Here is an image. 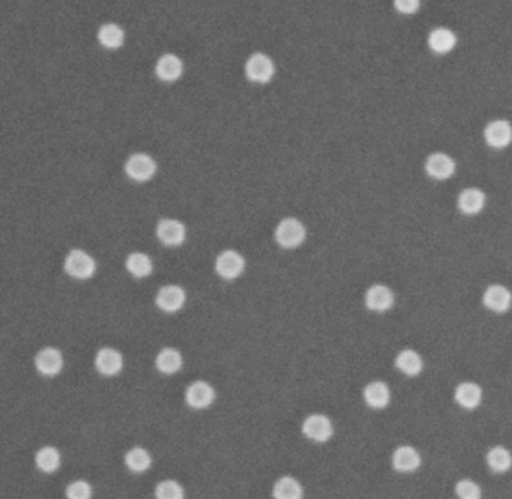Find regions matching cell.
Wrapping results in <instances>:
<instances>
[{
  "mask_svg": "<svg viewBox=\"0 0 512 499\" xmlns=\"http://www.w3.org/2000/svg\"><path fill=\"white\" fill-rule=\"evenodd\" d=\"M393 465L400 472H411L419 468L420 456L414 447L403 445L395 450L393 456Z\"/></svg>",
  "mask_w": 512,
  "mask_h": 499,
  "instance_id": "16",
  "label": "cell"
},
{
  "mask_svg": "<svg viewBox=\"0 0 512 499\" xmlns=\"http://www.w3.org/2000/svg\"><path fill=\"white\" fill-rule=\"evenodd\" d=\"M156 368L164 375H175L182 367V355L173 347H164L156 355Z\"/></svg>",
  "mask_w": 512,
  "mask_h": 499,
  "instance_id": "21",
  "label": "cell"
},
{
  "mask_svg": "<svg viewBox=\"0 0 512 499\" xmlns=\"http://www.w3.org/2000/svg\"><path fill=\"white\" fill-rule=\"evenodd\" d=\"M485 205V194L476 188H467L458 197V208L461 212L467 215L478 214L483 211Z\"/></svg>",
  "mask_w": 512,
  "mask_h": 499,
  "instance_id": "18",
  "label": "cell"
},
{
  "mask_svg": "<svg viewBox=\"0 0 512 499\" xmlns=\"http://www.w3.org/2000/svg\"><path fill=\"white\" fill-rule=\"evenodd\" d=\"M367 307L374 312H386L394 304V294L386 286H371L365 295Z\"/></svg>",
  "mask_w": 512,
  "mask_h": 499,
  "instance_id": "14",
  "label": "cell"
},
{
  "mask_svg": "<svg viewBox=\"0 0 512 499\" xmlns=\"http://www.w3.org/2000/svg\"><path fill=\"white\" fill-rule=\"evenodd\" d=\"M36 468L44 474H53L60 466V453L54 447H43L35 456Z\"/></svg>",
  "mask_w": 512,
  "mask_h": 499,
  "instance_id": "24",
  "label": "cell"
},
{
  "mask_svg": "<svg viewBox=\"0 0 512 499\" xmlns=\"http://www.w3.org/2000/svg\"><path fill=\"white\" fill-rule=\"evenodd\" d=\"M512 301V295L504 286L493 284L490 286L485 294H484V304L490 308V310L502 313L506 312Z\"/></svg>",
  "mask_w": 512,
  "mask_h": 499,
  "instance_id": "15",
  "label": "cell"
},
{
  "mask_svg": "<svg viewBox=\"0 0 512 499\" xmlns=\"http://www.w3.org/2000/svg\"><path fill=\"white\" fill-rule=\"evenodd\" d=\"M397 11L401 14H414L419 9L420 0H394Z\"/></svg>",
  "mask_w": 512,
  "mask_h": 499,
  "instance_id": "33",
  "label": "cell"
},
{
  "mask_svg": "<svg viewBox=\"0 0 512 499\" xmlns=\"http://www.w3.org/2000/svg\"><path fill=\"white\" fill-rule=\"evenodd\" d=\"M66 499H90L92 498V486L85 480H75L66 487Z\"/></svg>",
  "mask_w": 512,
  "mask_h": 499,
  "instance_id": "31",
  "label": "cell"
},
{
  "mask_svg": "<svg viewBox=\"0 0 512 499\" xmlns=\"http://www.w3.org/2000/svg\"><path fill=\"white\" fill-rule=\"evenodd\" d=\"M217 274L224 280H235L245 269V259L235 249H224L219 253L215 262Z\"/></svg>",
  "mask_w": 512,
  "mask_h": 499,
  "instance_id": "4",
  "label": "cell"
},
{
  "mask_svg": "<svg viewBox=\"0 0 512 499\" xmlns=\"http://www.w3.org/2000/svg\"><path fill=\"white\" fill-rule=\"evenodd\" d=\"M455 492L460 499H481V496H483L481 487L471 480L458 482L455 487Z\"/></svg>",
  "mask_w": 512,
  "mask_h": 499,
  "instance_id": "32",
  "label": "cell"
},
{
  "mask_svg": "<svg viewBox=\"0 0 512 499\" xmlns=\"http://www.w3.org/2000/svg\"><path fill=\"white\" fill-rule=\"evenodd\" d=\"M483 398V391L474 382H463L457 386L455 390V400L466 409H474L481 403Z\"/></svg>",
  "mask_w": 512,
  "mask_h": 499,
  "instance_id": "23",
  "label": "cell"
},
{
  "mask_svg": "<svg viewBox=\"0 0 512 499\" xmlns=\"http://www.w3.org/2000/svg\"><path fill=\"white\" fill-rule=\"evenodd\" d=\"M96 370L104 376H116L124 367L122 354L113 347L99 349L95 356Z\"/></svg>",
  "mask_w": 512,
  "mask_h": 499,
  "instance_id": "11",
  "label": "cell"
},
{
  "mask_svg": "<svg viewBox=\"0 0 512 499\" xmlns=\"http://www.w3.org/2000/svg\"><path fill=\"white\" fill-rule=\"evenodd\" d=\"M35 366L44 376H56L64 368V356L56 347H44L36 354Z\"/></svg>",
  "mask_w": 512,
  "mask_h": 499,
  "instance_id": "9",
  "label": "cell"
},
{
  "mask_svg": "<svg viewBox=\"0 0 512 499\" xmlns=\"http://www.w3.org/2000/svg\"><path fill=\"white\" fill-rule=\"evenodd\" d=\"M186 301V294L180 286L168 284L164 286L156 294V305L166 313H176L184 307Z\"/></svg>",
  "mask_w": 512,
  "mask_h": 499,
  "instance_id": "7",
  "label": "cell"
},
{
  "mask_svg": "<svg viewBox=\"0 0 512 499\" xmlns=\"http://www.w3.org/2000/svg\"><path fill=\"white\" fill-rule=\"evenodd\" d=\"M126 269L128 273L136 278H145L150 275L154 269V263L150 261V257L145 253H133L129 254L126 259Z\"/></svg>",
  "mask_w": 512,
  "mask_h": 499,
  "instance_id": "26",
  "label": "cell"
},
{
  "mask_svg": "<svg viewBox=\"0 0 512 499\" xmlns=\"http://www.w3.org/2000/svg\"><path fill=\"white\" fill-rule=\"evenodd\" d=\"M124 31L115 23L104 24L98 32V39L105 48H119L124 44Z\"/></svg>",
  "mask_w": 512,
  "mask_h": 499,
  "instance_id": "28",
  "label": "cell"
},
{
  "mask_svg": "<svg viewBox=\"0 0 512 499\" xmlns=\"http://www.w3.org/2000/svg\"><path fill=\"white\" fill-rule=\"evenodd\" d=\"M304 435L314 442H326L334 433L332 423L322 414H313L305 418L302 424Z\"/></svg>",
  "mask_w": 512,
  "mask_h": 499,
  "instance_id": "6",
  "label": "cell"
},
{
  "mask_svg": "<svg viewBox=\"0 0 512 499\" xmlns=\"http://www.w3.org/2000/svg\"><path fill=\"white\" fill-rule=\"evenodd\" d=\"M156 499H184L185 491L176 480H163L155 487Z\"/></svg>",
  "mask_w": 512,
  "mask_h": 499,
  "instance_id": "30",
  "label": "cell"
},
{
  "mask_svg": "<svg viewBox=\"0 0 512 499\" xmlns=\"http://www.w3.org/2000/svg\"><path fill=\"white\" fill-rule=\"evenodd\" d=\"M185 400L193 409L209 407L215 400V391L212 385L205 381H196L188 386L185 393Z\"/></svg>",
  "mask_w": 512,
  "mask_h": 499,
  "instance_id": "10",
  "label": "cell"
},
{
  "mask_svg": "<svg viewBox=\"0 0 512 499\" xmlns=\"http://www.w3.org/2000/svg\"><path fill=\"white\" fill-rule=\"evenodd\" d=\"M156 236L167 247H177L185 241L186 229L177 219L166 218L156 226Z\"/></svg>",
  "mask_w": 512,
  "mask_h": 499,
  "instance_id": "8",
  "label": "cell"
},
{
  "mask_svg": "<svg viewBox=\"0 0 512 499\" xmlns=\"http://www.w3.org/2000/svg\"><path fill=\"white\" fill-rule=\"evenodd\" d=\"M96 269V263L94 257L85 249H71L65 259V271L77 278V280H87V278L94 277Z\"/></svg>",
  "mask_w": 512,
  "mask_h": 499,
  "instance_id": "1",
  "label": "cell"
},
{
  "mask_svg": "<svg viewBox=\"0 0 512 499\" xmlns=\"http://www.w3.org/2000/svg\"><path fill=\"white\" fill-rule=\"evenodd\" d=\"M395 364L401 372L409 376L419 375L420 370H423V358L415 351H411V349H406V351L398 354Z\"/></svg>",
  "mask_w": 512,
  "mask_h": 499,
  "instance_id": "27",
  "label": "cell"
},
{
  "mask_svg": "<svg viewBox=\"0 0 512 499\" xmlns=\"http://www.w3.org/2000/svg\"><path fill=\"white\" fill-rule=\"evenodd\" d=\"M274 499H302L304 489L296 478L281 477L272 489Z\"/></svg>",
  "mask_w": 512,
  "mask_h": 499,
  "instance_id": "19",
  "label": "cell"
},
{
  "mask_svg": "<svg viewBox=\"0 0 512 499\" xmlns=\"http://www.w3.org/2000/svg\"><path fill=\"white\" fill-rule=\"evenodd\" d=\"M427 173L434 179H448L455 172L454 159L446 154H431L425 163Z\"/></svg>",
  "mask_w": 512,
  "mask_h": 499,
  "instance_id": "13",
  "label": "cell"
},
{
  "mask_svg": "<svg viewBox=\"0 0 512 499\" xmlns=\"http://www.w3.org/2000/svg\"><path fill=\"white\" fill-rule=\"evenodd\" d=\"M512 140V126L509 122L499 119L490 122L485 128V142L488 146L502 149L506 147Z\"/></svg>",
  "mask_w": 512,
  "mask_h": 499,
  "instance_id": "12",
  "label": "cell"
},
{
  "mask_svg": "<svg viewBox=\"0 0 512 499\" xmlns=\"http://www.w3.org/2000/svg\"><path fill=\"white\" fill-rule=\"evenodd\" d=\"M156 172L155 159L147 154H133L125 163V173L137 182H146L152 179Z\"/></svg>",
  "mask_w": 512,
  "mask_h": 499,
  "instance_id": "3",
  "label": "cell"
},
{
  "mask_svg": "<svg viewBox=\"0 0 512 499\" xmlns=\"http://www.w3.org/2000/svg\"><path fill=\"white\" fill-rule=\"evenodd\" d=\"M455 44H457V38L454 32H451L449 29H445V27L434 29V31L431 32L428 36V45L437 55H445L451 52V50L455 47Z\"/></svg>",
  "mask_w": 512,
  "mask_h": 499,
  "instance_id": "20",
  "label": "cell"
},
{
  "mask_svg": "<svg viewBox=\"0 0 512 499\" xmlns=\"http://www.w3.org/2000/svg\"><path fill=\"white\" fill-rule=\"evenodd\" d=\"M488 466L495 472H506L512 465V456L505 447H493L487 454Z\"/></svg>",
  "mask_w": 512,
  "mask_h": 499,
  "instance_id": "29",
  "label": "cell"
},
{
  "mask_svg": "<svg viewBox=\"0 0 512 499\" xmlns=\"http://www.w3.org/2000/svg\"><path fill=\"white\" fill-rule=\"evenodd\" d=\"M245 73L251 82L268 83L269 80L274 77V73H275L272 59L263 53L253 55L247 61Z\"/></svg>",
  "mask_w": 512,
  "mask_h": 499,
  "instance_id": "5",
  "label": "cell"
},
{
  "mask_svg": "<svg viewBox=\"0 0 512 499\" xmlns=\"http://www.w3.org/2000/svg\"><path fill=\"white\" fill-rule=\"evenodd\" d=\"M125 465L131 472L142 474L146 472L150 465H152V457H150L149 451L145 450V448L134 447L131 450L126 451Z\"/></svg>",
  "mask_w": 512,
  "mask_h": 499,
  "instance_id": "22",
  "label": "cell"
},
{
  "mask_svg": "<svg viewBox=\"0 0 512 499\" xmlns=\"http://www.w3.org/2000/svg\"><path fill=\"white\" fill-rule=\"evenodd\" d=\"M365 402L374 409H381L388 406L390 400V393L386 384L383 382H371L367 385L364 391Z\"/></svg>",
  "mask_w": 512,
  "mask_h": 499,
  "instance_id": "25",
  "label": "cell"
},
{
  "mask_svg": "<svg viewBox=\"0 0 512 499\" xmlns=\"http://www.w3.org/2000/svg\"><path fill=\"white\" fill-rule=\"evenodd\" d=\"M305 236V226L296 218H284L275 231L277 243L284 248H296L304 243Z\"/></svg>",
  "mask_w": 512,
  "mask_h": 499,
  "instance_id": "2",
  "label": "cell"
},
{
  "mask_svg": "<svg viewBox=\"0 0 512 499\" xmlns=\"http://www.w3.org/2000/svg\"><path fill=\"white\" fill-rule=\"evenodd\" d=\"M156 75L163 80V82H175L180 75H182L184 65L180 59L175 55H164L159 57L156 62Z\"/></svg>",
  "mask_w": 512,
  "mask_h": 499,
  "instance_id": "17",
  "label": "cell"
}]
</instances>
